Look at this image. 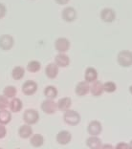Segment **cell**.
<instances>
[{"instance_id":"836d02e7","label":"cell","mask_w":132,"mask_h":149,"mask_svg":"<svg viewBox=\"0 0 132 149\" xmlns=\"http://www.w3.org/2000/svg\"><path fill=\"white\" fill-rule=\"evenodd\" d=\"M128 149H132V140L129 141V143H128Z\"/></svg>"},{"instance_id":"d6986e66","label":"cell","mask_w":132,"mask_h":149,"mask_svg":"<svg viewBox=\"0 0 132 149\" xmlns=\"http://www.w3.org/2000/svg\"><path fill=\"white\" fill-rule=\"evenodd\" d=\"M9 108L12 112H13V113H18V112L22 110L23 102L21 101V100L18 99V97H13V99H12V100L9 102Z\"/></svg>"},{"instance_id":"44dd1931","label":"cell","mask_w":132,"mask_h":149,"mask_svg":"<svg viewBox=\"0 0 132 149\" xmlns=\"http://www.w3.org/2000/svg\"><path fill=\"white\" fill-rule=\"evenodd\" d=\"M90 93L92 94L93 97H101V94L103 93V83L98 80L93 82L92 86H90Z\"/></svg>"},{"instance_id":"e575fe53","label":"cell","mask_w":132,"mask_h":149,"mask_svg":"<svg viewBox=\"0 0 132 149\" xmlns=\"http://www.w3.org/2000/svg\"><path fill=\"white\" fill-rule=\"evenodd\" d=\"M129 93L132 95V84H131V85L129 86Z\"/></svg>"},{"instance_id":"f546056e","label":"cell","mask_w":132,"mask_h":149,"mask_svg":"<svg viewBox=\"0 0 132 149\" xmlns=\"http://www.w3.org/2000/svg\"><path fill=\"white\" fill-rule=\"evenodd\" d=\"M6 12H7L6 6L3 3L0 2V18H2L6 15Z\"/></svg>"},{"instance_id":"5bb4252c","label":"cell","mask_w":132,"mask_h":149,"mask_svg":"<svg viewBox=\"0 0 132 149\" xmlns=\"http://www.w3.org/2000/svg\"><path fill=\"white\" fill-rule=\"evenodd\" d=\"M84 81L87 83H93L98 80V72L93 67H88L84 72Z\"/></svg>"},{"instance_id":"52a82bcc","label":"cell","mask_w":132,"mask_h":149,"mask_svg":"<svg viewBox=\"0 0 132 149\" xmlns=\"http://www.w3.org/2000/svg\"><path fill=\"white\" fill-rule=\"evenodd\" d=\"M100 17L103 22L111 23L115 21V19H116V13L111 8H104L101 11Z\"/></svg>"},{"instance_id":"d4e9b609","label":"cell","mask_w":132,"mask_h":149,"mask_svg":"<svg viewBox=\"0 0 132 149\" xmlns=\"http://www.w3.org/2000/svg\"><path fill=\"white\" fill-rule=\"evenodd\" d=\"M16 93H17V90L13 85L6 86L4 88V90H3V95H4L7 99H13V97H15Z\"/></svg>"},{"instance_id":"83f0119b","label":"cell","mask_w":132,"mask_h":149,"mask_svg":"<svg viewBox=\"0 0 132 149\" xmlns=\"http://www.w3.org/2000/svg\"><path fill=\"white\" fill-rule=\"evenodd\" d=\"M9 99L4 96V95H0V110L7 109V107L9 106Z\"/></svg>"},{"instance_id":"8fae6325","label":"cell","mask_w":132,"mask_h":149,"mask_svg":"<svg viewBox=\"0 0 132 149\" xmlns=\"http://www.w3.org/2000/svg\"><path fill=\"white\" fill-rule=\"evenodd\" d=\"M103 131V126L99 120H92L87 125V132L91 136H99Z\"/></svg>"},{"instance_id":"4fadbf2b","label":"cell","mask_w":132,"mask_h":149,"mask_svg":"<svg viewBox=\"0 0 132 149\" xmlns=\"http://www.w3.org/2000/svg\"><path fill=\"white\" fill-rule=\"evenodd\" d=\"M45 74L50 79H54L57 77V74H59V67H57L55 62H51L47 64L45 68Z\"/></svg>"},{"instance_id":"e0dca14e","label":"cell","mask_w":132,"mask_h":149,"mask_svg":"<svg viewBox=\"0 0 132 149\" xmlns=\"http://www.w3.org/2000/svg\"><path fill=\"white\" fill-rule=\"evenodd\" d=\"M33 135V128L31 125L23 124L18 128V136L21 139H29Z\"/></svg>"},{"instance_id":"1f68e13d","label":"cell","mask_w":132,"mask_h":149,"mask_svg":"<svg viewBox=\"0 0 132 149\" xmlns=\"http://www.w3.org/2000/svg\"><path fill=\"white\" fill-rule=\"evenodd\" d=\"M100 149H114V146H113V145H111V144L106 143V144H103V145H101Z\"/></svg>"},{"instance_id":"484cf974","label":"cell","mask_w":132,"mask_h":149,"mask_svg":"<svg viewBox=\"0 0 132 149\" xmlns=\"http://www.w3.org/2000/svg\"><path fill=\"white\" fill-rule=\"evenodd\" d=\"M41 69V63L38 60H31L27 64V70L30 73H36Z\"/></svg>"},{"instance_id":"ba28073f","label":"cell","mask_w":132,"mask_h":149,"mask_svg":"<svg viewBox=\"0 0 132 149\" xmlns=\"http://www.w3.org/2000/svg\"><path fill=\"white\" fill-rule=\"evenodd\" d=\"M61 17L66 22H73L77 19V11L73 7H66L61 12Z\"/></svg>"},{"instance_id":"ac0fdd59","label":"cell","mask_w":132,"mask_h":149,"mask_svg":"<svg viewBox=\"0 0 132 149\" xmlns=\"http://www.w3.org/2000/svg\"><path fill=\"white\" fill-rule=\"evenodd\" d=\"M86 145L90 149H100L103 145L101 140L97 136H91L86 139Z\"/></svg>"},{"instance_id":"9a60e30c","label":"cell","mask_w":132,"mask_h":149,"mask_svg":"<svg viewBox=\"0 0 132 149\" xmlns=\"http://www.w3.org/2000/svg\"><path fill=\"white\" fill-rule=\"evenodd\" d=\"M55 63L57 65V67H61V68H65V67L69 66L70 64V58L66 54H57L55 57Z\"/></svg>"},{"instance_id":"8992f818","label":"cell","mask_w":132,"mask_h":149,"mask_svg":"<svg viewBox=\"0 0 132 149\" xmlns=\"http://www.w3.org/2000/svg\"><path fill=\"white\" fill-rule=\"evenodd\" d=\"M38 85L34 80H26L22 85V93L26 96H32L38 91Z\"/></svg>"},{"instance_id":"5b68a950","label":"cell","mask_w":132,"mask_h":149,"mask_svg":"<svg viewBox=\"0 0 132 149\" xmlns=\"http://www.w3.org/2000/svg\"><path fill=\"white\" fill-rule=\"evenodd\" d=\"M40 108H41V110L47 115L55 114L57 110V102H55L54 100H47V99L42 101Z\"/></svg>"},{"instance_id":"d590c367","label":"cell","mask_w":132,"mask_h":149,"mask_svg":"<svg viewBox=\"0 0 132 149\" xmlns=\"http://www.w3.org/2000/svg\"><path fill=\"white\" fill-rule=\"evenodd\" d=\"M15 149H21V148H15Z\"/></svg>"},{"instance_id":"7c38bea8","label":"cell","mask_w":132,"mask_h":149,"mask_svg":"<svg viewBox=\"0 0 132 149\" xmlns=\"http://www.w3.org/2000/svg\"><path fill=\"white\" fill-rule=\"evenodd\" d=\"M89 91H90L89 83H87L86 81H80L75 88V93L77 96H79V97L86 96V95L89 93Z\"/></svg>"},{"instance_id":"9c48e42d","label":"cell","mask_w":132,"mask_h":149,"mask_svg":"<svg viewBox=\"0 0 132 149\" xmlns=\"http://www.w3.org/2000/svg\"><path fill=\"white\" fill-rule=\"evenodd\" d=\"M57 143L60 145H66L68 144L71 140H72V134L67 130H61L57 134L56 136Z\"/></svg>"},{"instance_id":"4316f807","label":"cell","mask_w":132,"mask_h":149,"mask_svg":"<svg viewBox=\"0 0 132 149\" xmlns=\"http://www.w3.org/2000/svg\"><path fill=\"white\" fill-rule=\"evenodd\" d=\"M103 92H106V93H114L115 91L117 90V85L116 83L113 82V81H107L104 84H103Z\"/></svg>"},{"instance_id":"3957f363","label":"cell","mask_w":132,"mask_h":149,"mask_svg":"<svg viewBox=\"0 0 132 149\" xmlns=\"http://www.w3.org/2000/svg\"><path fill=\"white\" fill-rule=\"evenodd\" d=\"M23 120L25 124L34 125L39 120V113L36 109H27L23 113Z\"/></svg>"},{"instance_id":"603a6c76","label":"cell","mask_w":132,"mask_h":149,"mask_svg":"<svg viewBox=\"0 0 132 149\" xmlns=\"http://www.w3.org/2000/svg\"><path fill=\"white\" fill-rule=\"evenodd\" d=\"M25 76V69L22 66H15L12 70V77L15 80H20Z\"/></svg>"},{"instance_id":"8d00e7d4","label":"cell","mask_w":132,"mask_h":149,"mask_svg":"<svg viewBox=\"0 0 132 149\" xmlns=\"http://www.w3.org/2000/svg\"><path fill=\"white\" fill-rule=\"evenodd\" d=\"M0 149H3V148H1V147H0Z\"/></svg>"},{"instance_id":"30bf717a","label":"cell","mask_w":132,"mask_h":149,"mask_svg":"<svg viewBox=\"0 0 132 149\" xmlns=\"http://www.w3.org/2000/svg\"><path fill=\"white\" fill-rule=\"evenodd\" d=\"M15 39L11 35H2L0 36V48L4 51H9L13 48Z\"/></svg>"},{"instance_id":"4dcf8cb0","label":"cell","mask_w":132,"mask_h":149,"mask_svg":"<svg viewBox=\"0 0 132 149\" xmlns=\"http://www.w3.org/2000/svg\"><path fill=\"white\" fill-rule=\"evenodd\" d=\"M114 149H128V143H119L116 144Z\"/></svg>"},{"instance_id":"d6a6232c","label":"cell","mask_w":132,"mask_h":149,"mask_svg":"<svg viewBox=\"0 0 132 149\" xmlns=\"http://www.w3.org/2000/svg\"><path fill=\"white\" fill-rule=\"evenodd\" d=\"M59 5H66L69 2V0H55Z\"/></svg>"},{"instance_id":"277c9868","label":"cell","mask_w":132,"mask_h":149,"mask_svg":"<svg viewBox=\"0 0 132 149\" xmlns=\"http://www.w3.org/2000/svg\"><path fill=\"white\" fill-rule=\"evenodd\" d=\"M55 49L59 54H65L70 49V41L66 37H59L55 41Z\"/></svg>"},{"instance_id":"f1b7e54d","label":"cell","mask_w":132,"mask_h":149,"mask_svg":"<svg viewBox=\"0 0 132 149\" xmlns=\"http://www.w3.org/2000/svg\"><path fill=\"white\" fill-rule=\"evenodd\" d=\"M7 135V128L5 125L0 124V140L1 139H4Z\"/></svg>"},{"instance_id":"7402d4cb","label":"cell","mask_w":132,"mask_h":149,"mask_svg":"<svg viewBox=\"0 0 132 149\" xmlns=\"http://www.w3.org/2000/svg\"><path fill=\"white\" fill-rule=\"evenodd\" d=\"M44 96L47 100H55L57 97V89L54 85H48L44 89Z\"/></svg>"},{"instance_id":"6da1fadb","label":"cell","mask_w":132,"mask_h":149,"mask_svg":"<svg viewBox=\"0 0 132 149\" xmlns=\"http://www.w3.org/2000/svg\"><path fill=\"white\" fill-rule=\"evenodd\" d=\"M63 121L66 124L76 126L80 123V115L75 110H67L63 113Z\"/></svg>"},{"instance_id":"2e32d148","label":"cell","mask_w":132,"mask_h":149,"mask_svg":"<svg viewBox=\"0 0 132 149\" xmlns=\"http://www.w3.org/2000/svg\"><path fill=\"white\" fill-rule=\"evenodd\" d=\"M71 105H72V100H71L69 97H61V99L59 100V101L57 102V109L60 111H63V112L69 110Z\"/></svg>"},{"instance_id":"ffe728a7","label":"cell","mask_w":132,"mask_h":149,"mask_svg":"<svg viewBox=\"0 0 132 149\" xmlns=\"http://www.w3.org/2000/svg\"><path fill=\"white\" fill-rule=\"evenodd\" d=\"M30 143L33 147H41L44 144V137L41 134H33L30 138Z\"/></svg>"},{"instance_id":"7a4b0ae2","label":"cell","mask_w":132,"mask_h":149,"mask_svg":"<svg viewBox=\"0 0 132 149\" xmlns=\"http://www.w3.org/2000/svg\"><path fill=\"white\" fill-rule=\"evenodd\" d=\"M117 62L120 66L124 68L132 66V52L127 50L121 51L117 56Z\"/></svg>"},{"instance_id":"cb8c5ba5","label":"cell","mask_w":132,"mask_h":149,"mask_svg":"<svg viewBox=\"0 0 132 149\" xmlns=\"http://www.w3.org/2000/svg\"><path fill=\"white\" fill-rule=\"evenodd\" d=\"M12 120V113L7 109L0 110V124L6 125L11 123Z\"/></svg>"}]
</instances>
